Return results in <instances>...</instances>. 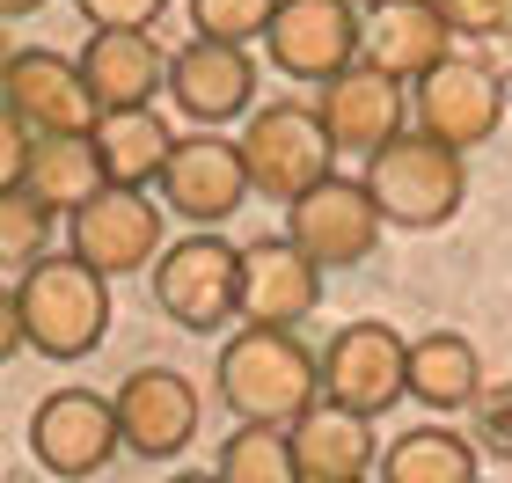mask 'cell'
<instances>
[{
  "instance_id": "cell-34",
  "label": "cell",
  "mask_w": 512,
  "mask_h": 483,
  "mask_svg": "<svg viewBox=\"0 0 512 483\" xmlns=\"http://www.w3.org/2000/svg\"><path fill=\"white\" fill-rule=\"evenodd\" d=\"M359 483H366V476H359Z\"/></svg>"
},
{
  "instance_id": "cell-33",
  "label": "cell",
  "mask_w": 512,
  "mask_h": 483,
  "mask_svg": "<svg viewBox=\"0 0 512 483\" xmlns=\"http://www.w3.org/2000/svg\"><path fill=\"white\" fill-rule=\"evenodd\" d=\"M359 8H381V0H359Z\"/></svg>"
},
{
  "instance_id": "cell-1",
  "label": "cell",
  "mask_w": 512,
  "mask_h": 483,
  "mask_svg": "<svg viewBox=\"0 0 512 483\" xmlns=\"http://www.w3.org/2000/svg\"><path fill=\"white\" fill-rule=\"evenodd\" d=\"M220 403L242 425H293L308 403H322V352H308L300 330L242 322L220 344Z\"/></svg>"
},
{
  "instance_id": "cell-19",
  "label": "cell",
  "mask_w": 512,
  "mask_h": 483,
  "mask_svg": "<svg viewBox=\"0 0 512 483\" xmlns=\"http://www.w3.org/2000/svg\"><path fill=\"white\" fill-rule=\"evenodd\" d=\"M293 454H300V476L308 483H359L366 469L381 462V447H374V418H359V410H344V403H308L293 418Z\"/></svg>"
},
{
  "instance_id": "cell-16",
  "label": "cell",
  "mask_w": 512,
  "mask_h": 483,
  "mask_svg": "<svg viewBox=\"0 0 512 483\" xmlns=\"http://www.w3.org/2000/svg\"><path fill=\"white\" fill-rule=\"evenodd\" d=\"M118 418H125V447L161 462V454H183L198 440V388L176 374V366H139V374L118 381Z\"/></svg>"
},
{
  "instance_id": "cell-29",
  "label": "cell",
  "mask_w": 512,
  "mask_h": 483,
  "mask_svg": "<svg viewBox=\"0 0 512 483\" xmlns=\"http://www.w3.org/2000/svg\"><path fill=\"white\" fill-rule=\"evenodd\" d=\"M461 37H512V0H439Z\"/></svg>"
},
{
  "instance_id": "cell-17",
  "label": "cell",
  "mask_w": 512,
  "mask_h": 483,
  "mask_svg": "<svg viewBox=\"0 0 512 483\" xmlns=\"http://www.w3.org/2000/svg\"><path fill=\"white\" fill-rule=\"evenodd\" d=\"M322 308V264L300 249L293 235L278 242H242V322H278V330H293V322H308Z\"/></svg>"
},
{
  "instance_id": "cell-11",
  "label": "cell",
  "mask_w": 512,
  "mask_h": 483,
  "mask_svg": "<svg viewBox=\"0 0 512 483\" xmlns=\"http://www.w3.org/2000/svg\"><path fill=\"white\" fill-rule=\"evenodd\" d=\"M249 191H256L249 183V154H242V140H220V132L176 140L169 169H161V198H169V213H183L191 227L235 220Z\"/></svg>"
},
{
  "instance_id": "cell-14",
  "label": "cell",
  "mask_w": 512,
  "mask_h": 483,
  "mask_svg": "<svg viewBox=\"0 0 512 483\" xmlns=\"http://www.w3.org/2000/svg\"><path fill=\"white\" fill-rule=\"evenodd\" d=\"M0 88H8V118H22L30 132H96L103 118V96L88 88L81 59L59 52H15Z\"/></svg>"
},
{
  "instance_id": "cell-5",
  "label": "cell",
  "mask_w": 512,
  "mask_h": 483,
  "mask_svg": "<svg viewBox=\"0 0 512 483\" xmlns=\"http://www.w3.org/2000/svg\"><path fill=\"white\" fill-rule=\"evenodd\" d=\"M242 154H249V183L264 191L271 205H293L300 191H315L322 176H337V140L322 125V110L308 103H271L256 110L249 132H242Z\"/></svg>"
},
{
  "instance_id": "cell-13",
  "label": "cell",
  "mask_w": 512,
  "mask_h": 483,
  "mask_svg": "<svg viewBox=\"0 0 512 483\" xmlns=\"http://www.w3.org/2000/svg\"><path fill=\"white\" fill-rule=\"evenodd\" d=\"M315 110H322V125H330V140L344 154H374L410 118V81L388 74V66H374V59H352L344 74L322 81V103Z\"/></svg>"
},
{
  "instance_id": "cell-3",
  "label": "cell",
  "mask_w": 512,
  "mask_h": 483,
  "mask_svg": "<svg viewBox=\"0 0 512 483\" xmlns=\"http://www.w3.org/2000/svg\"><path fill=\"white\" fill-rule=\"evenodd\" d=\"M366 183L395 227H447L469 198V161L432 132H395L388 147L366 154Z\"/></svg>"
},
{
  "instance_id": "cell-21",
  "label": "cell",
  "mask_w": 512,
  "mask_h": 483,
  "mask_svg": "<svg viewBox=\"0 0 512 483\" xmlns=\"http://www.w3.org/2000/svg\"><path fill=\"white\" fill-rule=\"evenodd\" d=\"M22 191H37L52 213H81L88 198L103 191V154L96 132H30V161H22Z\"/></svg>"
},
{
  "instance_id": "cell-24",
  "label": "cell",
  "mask_w": 512,
  "mask_h": 483,
  "mask_svg": "<svg viewBox=\"0 0 512 483\" xmlns=\"http://www.w3.org/2000/svg\"><path fill=\"white\" fill-rule=\"evenodd\" d=\"M381 483H476V447L439 425L395 432V447L381 454Z\"/></svg>"
},
{
  "instance_id": "cell-25",
  "label": "cell",
  "mask_w": 512,
  "mask_h": 483,
  "mask_svg": "<svg viewBox=\"0 0 512 483\" xmlns=\"http://www.w3.org/2000/svg\"><path fill=\"white\" fill-rule=\"evenodd\" d=\"M220 483H308L293 454V425H242L220 447Z\"/></svg>"
},
{
  "instance_id": "cell-2",
  "label": "cell",
  "mask_w": 512,
  "mask_h": 483,
  "mask_svg": "<svg viewBox=\"0 0 512 483\" xmlns=\"http://www.w3.org/2000/svg\"><path fill=\"white\" fill-rule=\"evenodd\" d=\"M15 315L22 330H30V344L44 359L74 366L103 344L110 330V271H96L88 257H37L30 271L15 279Z\"/></svg>"
},
{
  "instance_id": "cell-28",
  "label": "cell",
  "mask_w": 512,
  "mask_h": 483,
  "mask_svg": "<svg viewBox=\"0 0 512 483\" xmlns=\"http://www.w3.org/2000/svg\"><path fill=\"white\" fill-rule=\"evenodd\" d=\"M88 15V30H154L169 0H74Z\"/></svg>"
},
{
  "instance_id": "cell-26",
  "label": "cell",
  "mask_w": 512,
  "mask_h": 483,
  "mask_svg": "<svg viewBox=\"0 0 512 483\" xmlns=\"http://www.w3.org/2000/svg\"><path fill=\"white\" fill-rule=\"evenodd\" d=\"M37 257H52V205L37 191H22V183H8L0 191V264L22 279Z\"/></svg>"
},
{
  "instance_id": "cell-18",
  "label": "cell",
  "mask_w": 512,
  "mask_h": 483,
  "mask_svg": "<svg viewBox=\"0 0 512 483\" xmlns=\"http://www.w3.org/2000/svg\"><path fill=\"white\" fill-rule=\"evenodd\" d=\"M454 37L461 30L439 0H381L366 15V59L403 74V81H425L439 59H454Z\"/></svg>"
},
{
  "instance_id": "cell-15",
  "label": "cell",
  "mask_w": 512,
  "mask_h": 483,
  "mask_svg": "<svg viewBox=\"0 0 512 483\" xmlns=\"http://www.w3.org/2000/svg\"><path fill=\"white\" fill-rule=\"evenodd\" d=\"M169 103L183 110L191 125H227L242 118V110L256 103V66L235 37H191L183 52H169Z\"/></svg>"
},
{
  "instance_id": "cell-31",
  "label": "cell",
  "mask_w": 512,
  "mask_h": 483,
  "mask_svg": "<svg viewBox=\"0 0 512 483\" xmlns=\"http://www.w3.org/2000/svg\"><path fill=\"white\" fill-rule=\"evenodd\" d=\"M0 8H8V15H37L44 0H0Z\"/></svg>"
},
{
  "instance_id": "cell-20",
  "label": "cell",
  "mask_w": 512,
  "mask_h": 483,
  "mask_svg": "<svg viewBox=\"0 0 512 483\" xmlns=\"http://www.w3.org/2000/svg\"><path fill=\"white\" fill-rule=\"evenodd\" d=\"M169 66L176 59H161V44L147 30H88V44H81V74L103 96V110L154 103L169 88Z\"/></svg>"
},
{
  "instance_id": "cell-10",
  "label": "cell",
  "mask_w": 512,
  "mask_h": 483,
  "mask_svg": "<svg viewBox=\"0 0 512 483\" xmlns=\"http://www.w3.org/2000/svg\"><path fill=\"white\" fill-rule=\"evenodd\" d=\"M410 110H417V132H432V140L469 154L505 125V81L483 59L454 52V59H439L425 81H410Z\"/></svg>"
},
{
  "instance_id": "cell-22",
  "label": "cell",
  "mask_w": 512,
  "mask_h": 483,
  "mask_svg": "<svg viewBox=\"0 0 512 483\" xmlns=\"http://www.w3.org/2000/svg\"><path fill=\"white\" fill-rule=\"evenodd\" d=\"M96 154H103V176L110 183H161V169H169L176 154V132L161 125L154 103H132V110H103L96 118Z\"/></svg>"
},
{
  "instance_id": "cell-7",
  "label": "cell",
  "mask_w": 512,
  "mask_h": 483,
  "mask_svg": "<svg viewBox=\"0 0 512 483\" xmlns=\"http://www.w3.org/2000/svg\"><path fill=\"white\" fill-rule=\"evenodd\" d=\"M125 447V418H118V396H88V388H59V396H44L30 410V454L44 476L59 483H81L110 469V454Z\"/></svg>"
},
{
  "instance_id": "cell-6",
  "label": "cell",
  "mask_w": 512,
  "mask_h": 483,
  "mask_svg": "<svg viewBox=\"0 0 512 483\" xmlns=\"http://www.w3.org/2000/svg\"><path fill=\"white\" fill-rule=\"evenodd\" d=\"M381 227H388V213H381L374 183H352V176H322L315 191H300L286 205V235L308 249L322 271L366 264L381 249Z\"/></svg>"
},
{
  "instance_id": "cell-4",
  "label": "cell",
  "mask_w": 512,
  "mask_h": 483,
  "mask_svg": "<svg viewBox=\"0 0 512 483\" xmlns=\"http://www.w3.org/2000/svg\"><path fill=\"white\" fill-rule=\"evenodd\" d=\"M154 308L176 322V330H198L213 337L227 315H242V249L220 242V235H183L161 249L154 264Z\"/></svg>"
},
{
  "instance_id": "cell-9",
  "label": "cell",
  "mask_w": 512,
  "mask_h": 483,
  "mask_svg": "<svg viewBox=\"0 0 512 483\" xmlns=\"http://www.w3.org/2000/svg\"><path fill=\"white\" fill-rule=\"evenodd\" d=\"M322 396L359 410V418L395 410V396H410V344L388 322H344L322 344Z\"/></svg>"
},
{
  "instance_id": "cell-30",
  "label": "cell",
  "mask_w": 512,
  "mask_h": 483,
  "mask_svg": "<svg viewBox=\"0 0 512 483\" xmlns=\"http://www.w3.org/2000/svg\"><path fill=\"white\" fill-rule=\"evenodd\" d=\"M483 447H491V454H505V462H512V396L483 403Z\"/></svg>"
},
{
  "instance_id": "cell-8",
  "label": "cell",
  "mask_w": 512,
  "mask_h": 483,
  "mask_svg": "<svg viewBox=\"0 0 512 483\" xmlns=\"http://www.w3.org/2000/svg\"><path fill=\"white\" fill-rule=\"evenodd\" d=\"M264 44H271L278 74L330 81L352 59H366V8H359V0H278Z\"/></svg>"
},
{
  "instance_id": "cell-12",
  "label": "cell",
  "mask_w": 512,
  "mask_h": 483,
  "mask_svg": "<svg viewBox=\"0 0 512 483\" xmlns=\"http://www.w3.org/2000/svg\"><path fill=\"white\" fill-rule=\"evenodd\" d=\"M74 257H88L96 271H110V279L161 264V205L139 191V183H103L74 213Z\"/></svg>"
},
{
  "instance_id": "cell-23",
  "label": "cell",
  "mask_w": 512,
  "mask_h": 483,
  "mask_svg": "<svg viewBox=\"0 0 512 483\" xmlns=\"http://www.w3.org/2000/svg\"><path fill=\"white\" fill-rule=\"evenodd\" d=\"M410 396L425 403V410H461V403H476V396H483V359H476V344L454 337V330L417 337V344H410Z\"/></svg>"
},
{
  "instance_id": "cell-27",
  "label": "cell",
  "mask_w": 512,
  "mask_h": 483,
  "mask_svg": "<svg viewBox=\"0 0 512 483\" xmlns=\"http://www.w3.org/2000/svg\"><path fill=\"white\" fill-rule=\"evenodd\" d=\"M271 15H278V0H191V22H198V30H205V37H235V44L264 37Z\"/></svg>"
},
{
  "instance_id": "cell-32",
  "label": "cell",
  "mask_w": 512,
  "mask_h": 483,
  "mask_svg": "<svg viewBox=\"0 0 512 483\" xmlns=\"http://www.w3.org/2000/svg\"><path fill=\"white\" fill-rule=\"evenodd\" d=\"M169 483H220V469H213V476H169Z\"/></svg>"
}]
</instances>
